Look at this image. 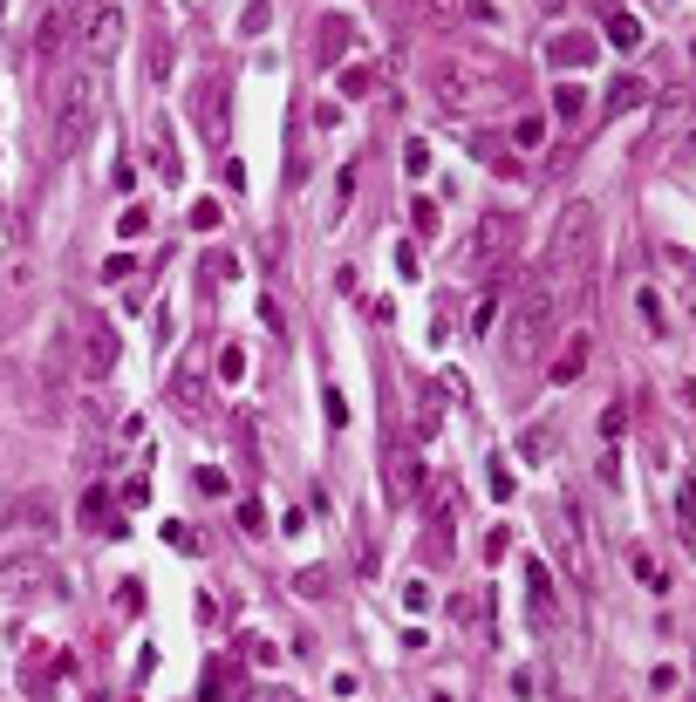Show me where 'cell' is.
Wrapping results in <instances>:
<instances>
[{
	"label": "cell",
	"mask_w": 696,
	"mask_h": 702,
	"mask_svg": "<svg viewBox=\"0 0 696 702\" xmlns=\"http://www.w3.org/2000/svg\"><path fill=\"white\" fill-rule=\"evenodd\" d=\"M48 116H55V151H76V143L96 130V116H103V76H96V61H89V69L55 76V89H48Z\"/></svg>",
	"instance_id": "cell-1"
},
{
	"label": "cell",
	"mask_w": 696,
	"mask_h": 702,
	"mask_svg": "<svg viewBox=\"0 0 696 702\" xmlns=\"http://www.w3.org/2000/svg\"><path fill=\"white\" fill-rule=\"evenodd\" d=\"M553 280H533L526 293H519V307H512V328H506V362H533L546 341V328H553Z\"/></svg>",
	"instance_id": "cell-2"
},
{
	"label": "cell",
	"mask_w": 696,
	"mask_h": 702,
	"mask_svg": "<svg viewBox=\"0 0 696 702\" xmlns=\"http://www.w3.org/2000/svg\"><path fill=\"white\" fill-rule=\"evenodd\" d=\"M76 42H82V55L103 69V61L124 48V7H116V0H82V28H76Z\"/></svg>",
	"instance_id": "cell-3"
},
{
	"label": "cell",
	"mask_w": 696,
	"mask_h": 702,
	"mask_svg": "<svg viewBox=\"0 0 696 702\" xmlns=\"http://www.w3.org/2000/svg\"><path fill=\"white\" fill-rule=\"evenodd\" d=\"M431 89H437V103H444V109H478V103H492V96H498V76H485V69H471V61H444Z\"/></svg>",
	"instance_id": "cell-4"
},
{
	"label": "cell",
	"mask_w": 696,
	"mask_h": 702,
	"mask_svg": "<svg viewBox=\"0 0 696 702\" xmlns=\"http://www.w3.org/2000/svg\"><path fill=\"white\" fill-rule=\"evenodd\" d=\"M55 566L42 559V552H14V559H0V594H14V600H28V594H62V580H48Z\"/></svg>",
	"instance_id": "cell-5"
},
{
	"label": "cell",
	"mask_w": 696,
	"mask_h": 702,
	"mask_svg": "<svg viewBox=\"0 0 696 702\" xmlns=\"http://www.w3.org/2000/svg\"><path fill=\"white\" fill-rule=\"evenodd\" d=\"M588 232H594V205H567V218H560V232H553V266H580L588 260Z\"/></svg>",
	"instance_id": "cell-6"
},
{
	"label": "cell",
	"mask_w": 696,
	"mask_h": 702,
	"mask_svg": "<svg viewBox=\"0 0 696 702\" xmlns=\"http://www.w3.org/2000/svg\"><path fill=\"white\" fill-rule=\"evenodd\" d=\"M116 355H124V341H116V328H103V321L89 314V321H82V375H89V382L116 375Z\"/></svg>",
	"instance_id": "cell-7"
},
{
	"label": "cell",
	"mask_w": 696,
	"mask_h": 702,
	"mask_svg": "<svg viewBox=\"0 0 696 702\" xmlns=\"http://www.w3.org/2000/svg\"><path fill=\"white\" fill-rule=\"evenodd\" d=\"M42 525H48V498H34V491L0 504V532H42Z\"/></svg>",
	"instance_id": "cell-8"
},
{
	"label": "cell",
	"mask_w": 696,
	"mask_h": 702,
	"mask_svg": "<svg viewBox=\"0 0 696 702\" xmlns=\"http://www.w3.org/2000/svg\"><path fill=\"white\" fill-rule=\"evenodd\" d=\"M423 491V457L417 450H396V457H389V504H410Z\"/></svg>",
	"instance_id": "cell-9"
},
{
	"label": "cell",
	"mask_w": 696,
	"mask_h": 702,
	"mask_svg": "<svg viewBox=\"0 0 696 702\" xmlns=\"http://www.w3.org/2000/svg\"><path fill=\"white\" fill-rule=\"evenodd\" d=\"M171 396H178V410L199 416V402H205V362L199 355H185V362L171 368Z\"/></svg>",
	"instance_id": "cell-10"
},
{
	"label": "cell",
	"mask_w": 696,
	"mask_h": 702,
	"mask_svg": "<svg viewBox=\"0 0 696 702\" xmlns=\"http://www.w3.org/2000/svg\"><path fill=\"white\" fill-rule=\"evenodd\" d=\"M69 42H76V34H69V14H62V7H48V14H42V34H34V55H42V69H55Z\"/></svg>",
	"instance_id": "cell-11"
},
{
	"label": "cell",
	"mask_w": 696,
	"mask_h": 702,
	"mask_svg": "<svg viewBox=\"0 0 696 702\" xmlns=\"http://www.w3.org/2000/svg\"><path fill=\"white\" fill-rule=\"evenodd\" d=\"M649 103V76H615V89H608L601 116H621V109H642Z\"/></svg>",
	"instance_id": "cell-12"
},
{
	"label": "cell",
	"mask_w": 696,
	"mask_h": 702,
	"mask_svg": "<svg viewBox=\"0 0 696 702\" xmlns=\"http://www.w3.org/2000/svg\"><path fill=\"white\" fill-rule=\"evenodd\" d=\"M506 253H512V218H485V226H478V266L485 260L506 266Z\"/></svg>",
	"instance_id": "cell-13"
},
{
	"label": "cell",
	"mask_w": 696,
	"mask_h": 702,
	"mask_svg": "<svg viewBox=\"0 0 696 702\" xmlns=\"http://www.w3.org/2000/svg\"><path fill=\"white\" fill-rule=\"evenodd\" d=\"M348 28H356L348 14H328V21H321V42H314V48H321V69H328V61H341V55H348V42H356Z\"/></svg>",
	"instance_id": "cell-14"
},
{
	"label": "cell",
	"mask_w": 696,
	"mask_h": 702,
	"mask_svg": "<svg viewBox=\"0 0 696 702\" xmlns=\"http://www.w3.org/2000/svg\"><path fill=\"white\" fill-rule=\"evenodd\" d=\"M341 96H348V103H362V96H369L376 89V69H369V61H341Z\"/></svg>",
	"instance_id": "cell-15"
},
{
	"label": "cell",
	"mask_w": 696,
	"mask_h": 702,
	"mask_svg": "<svg viewBox=\"0 0 696 702\" xmlns=\"http://www.w3.org/2000/svg\"><path fill=\"white\" fill-rule=\"evenodd\" d=\"M546 137H553L546 116H519V123H512V143H519V151H546Z\"/></svg>",
	"instance_id": "cell-16"
},
{
	"label": "cell",
	"mask_w": 696,
	"mask_h": 702,
	"mask_svg": "<svg viewBox=\"0 0 696 702\" xmlns=\"http://www.w3.org/2000/svg\"><path fill=\"white\" fill-rule=\"evenodd\" d=\"M151 164H157V171H164V178H171V184L185 178V164H178V143H171V130H157V143H151Z\"/></svg>",
	"instance_id": "cell-17"
},
{
	"label": "cell",
	"mask_w": 696,
	"mask_h": 702,
	"mask_svg": "<svg viewBox=\"0 0 696 702\" xmlns=\"http://www.w3.org/2000/svg\"><path fill=\"white\" fill-rule=\"evenodd\" d=\"M588 55H594V42H588V34H560V42L546 48V61H567V69H573V61H588Z\"/></svg>",
	"instance_id": "cell-18"
},
{
	"label": "cell",
	"mask_w": 696,
	"mask_h": 702,
	"mask_svg": "<svg viewBox=\"0 0 696 702\" xmlns=\"http://www.w3.org/2000/svg\"><path fill=\"white\" fill-rule=\"evenodd\" d=\"M580 368H588V341H567L553 362V382H580Z\"/></svg>",
	"instance_id": "cell-19"
},
{
	"label": "cell",
	"mask_w": 696,
	"mask_h": 702,
	"mask_svg": "<svg viewBox=\"0 0 696 702\" xmlns=\"http://www.w3.org/2000/svg\"><path fill=\"white\" fill-rule=\"evenodd\" d=\"M553 109H560V116H588V89H580V82H560V89H553Z\"/></svg>",
	"instance_id": "cell-20"
},
{
	"label": "cell",
	"mask_w": 696,
	"mask_h": 702,
	"mask_svg": "<svg viewBox=\"0 0 696 702\" xmlns=\"http://www.w3.org/2000/svg\"><path fill=\"white\" fill-rule=\"evenodd\" d=\"M608 42H615V48H642V21H635V14H615V21H608Z\"/></svg>",
	"instance_id": "cell-21"
},
{
	"label": "cell",
	"mask_w": 696,
	"mask_h": 702,
	"mask_svg": "<svg viewBox=\"0 0 696 702\" xmlns=\"http://www.w3.org/2000/svg\"><path fill=\"white\" fill-rule=\"evenodd\" d=\"M628 566H635V580L649 587V594H663V587H669V573H663V566H655V559H649V552H635V559H628Z\"/></svg>",
	"instance_id": "cell-22"
},
{
	"label": "cell",
	"mask_w": 696,
	"mask_h": 702,
	"mask_svg": "<svg viewBox=\"0 0 696 702\" xmlns=\"http://www.w3.org/2000/svg\"><path fill=\"white\" fill-rule=\"evenodd\" d=\"M464 21H478V28H506L498 0H464Z\"/></svg>",
	"instance_id": "cell-23"
},
{
	"label": "cell",
	"mask_w": 696,
	"mask_h": 702,
	"mask_svg": "<svg viewBox=\"0 0 696 702\" xmlns=\"http://www.w3.org/2000/svg\"><path fill=\"white\" fill-rule=\"evenodd\" d=\"M116 232H124V239H144V232H151V212H144V205H124V218H116Z\"/></svg>",
	"instance_id": "cell-24"
},
{
	"label": "cell",
	"mask_w": 696,
	"mask_h": 702,
	"mask_svg": "<svg viewBox=\"0 0 696 702\" xmlns=\"http://www.w3.org/2000/svg\"><path fill=\"white\" fill-rule=\"evenodd\" d=\"M498 293H506V287L492 280V293H485V300H478V314H471V328H478V335H492V321H498Z\"/></svg>",
	"instance_id": "cell-25"
},
{
	"label": "cell",
	"mask_w": 696,
	"mask_h": 702,
	"mask_svg": "<svg viewBox=\"0 0 696 702\" xmlns=\"http://www.w3.org/2000/svg\"><path fill=\"white\" fill-rule=\"evenodd\" d=\"M103 512H109V491H103V485H96V491H89V498H82V525H109V519H103Z\"/></svg>",
	"instance_id": "cell-26"
},
{
	"label": "cell",
	"mask_w": 696,
	"mask_h": 702,
	"mask_svg": "<svg viewBox=\"0 0 696 702\" xmlns=\"http://www.w3.org/2000/svg\"><path fill=\"white\" fill-rule=\"evenodd\" d=\"M519 450H526V457H546V450H553V430H540V423H533L526 437H519Z\"/></svg>",
	"instance_id": "cell-27"
},
{
	"label": "cell",
	"mask_w": 696,
	"mask_h": 702,
	"mask_svg": "<svg viewBox=\"0 0 696 702\" xmlns=\"http://www.w3.org/2000/svg\"><path fill=\"white\" fill-rule=\"evenodd\" d=\"M403 171H410V178H423V171H431V143H410V151H403Z\"/></svg>",
	"instance_id": "cell-28"
},
{
	"label": "cell",
	"mask_w": 696,
	"mask_h": 702,
	"mask_svg": "<svg viewBox=\"0 0 696 702\" xmlns=\"http://www.w3.org/2000/svg\"><path fill=\"white\" fill-rule=\"evenodd\" d=\"M410 226H417V232H437V205H431V199H410Z\"/></svg>",
	"instance_id": "cell-29"
},
{
	"label": "cell",
	"mask_w": 696,
	"mask_h": 702,
	"mask_svg": "<svg viewBox=\"0 0 696 702\" xmlns=\"http://www.w3.org/2000/svg\"><path fill=\"white\" fill-rule=\"evenodd\" d=\"M218 375L239 382V375H246V355H239V348H218Z\"/></svg>",
	"instance_id": "cell-30"
},
{
	"label": "cell",
	"mask_w": 696,
	"mask_h": 702,
	"mask_svg": "<svg viewBox=\"0 0 696 702\" xmlns=\"http://www.w3.org/2000/svg\"><path fill=\"white\" fill-rule=\"evenodd\" d=\"M130 273H137V260H130V253H109V260H103V280H130Z\"/></svg>",
	"instance_id": "cell-31"
},
{
	"label": "cell",
	"mask_w": 696,
	"mask_h": 702,
	"mask_svg": "<svg viewBox=\"0 0 696 702\" xmlns=\"http://www.w3.org/2000/svg\"><path fill=\"white\" fill-rule=\"evenodd\" d=\"M485 485H492V498H512V471L492 457V471H485Z\"/></svg>",
	"instance_id": "cell-32"
},
{
	"label": "cell",
	"mask_w": 696,
	"mask_h": 702,
	"mask_svg": "<svg viewBox=\"0 0 696 702\" xmlns=\"http://www.w3.org/2000/svg\"><path fill=\"white\" fill-rule=\"evenodd\" d=\"M403 607H410V614H423V607H431V587H423V580H410V587H403Z\"/></svg>",
	"instance_id": "cell-33"
},
{
	"label": "cell",
	"mask_w": 696,
	"mask_h": 702,
	"mask_svg": "<svg viewBox=\"0 0 696 702\" xmlns=\"http://www.w3.org/2000/svg\"><path fill=\"white\" fill-rule=\"evenodd\" d=\"M335 123H341V103H328V96H321V103H314V130H335Z\"/></svg>",
	"instance_id": "cell-34"
},
{
	"label": "cell",
	"mask_w": 696,
	"mask_h": 702,
	"mask_svg": "<svg viewBox=\"0 0 696 702\" xmlns=\"http://www.w3.org/2000/svg\"><path fill=\"white\" fill-rule=\"evenodd\" d=\"M191 226L212 232V226H218V205H212V199H199V205H191Z\"/></svg>",
	"instance_id": "cell-35"
},
{
	"label": "cell",
	"mask_w": 696,
	"mask_h": 702,
	"mask_svg": "<svg viewBox=\"0 0 696 702\" xmlns=\"http://www.w3.org/2000/svg\"><path fill=\"white\" fill-rule=\"evenodd\" d=\"M356 178H362L356 164H341V171H335V199H341V205H348V191H356Z\"/></svg>",
	"instance_id": "cell-36"
},
{
	"label": "cell",
	"mask_w": 696,
	"mask_h": 702,
	"mask_svg": "<svg viewBox=\"0 0 696 702\" xmlns=\"http://www.w3.org/2000/svg\"><path fill=\"white\" fill-rule=\"evenodd\" d=\"M239 525H246V532L260 539V532H266V512H260V504H239Z\"/></svg>",
	"instance_id": "cell-37"
},
{
	"label": "cell",
	"mask_w": 696,
	"mask_h": 702,
	"mask_svg": "<svg viewBox=\"0 0 696 702\" xmlns=\"http://www.w3.org/2000/svg\"><path fill=\"white\" fill-rule=\"evenodd\" d=\"M164 69H171V42H164V34H157V48H151V76L164 82Z\"/></svg>",
	"instance_id": "cell-38"
},
{
	"label": "cell",
	"mask_w": 696,
	"mask_h": 702,
	"mask_svg": "<svg viewBox=\"0 0 696 702\" xmlns=\"http://www.w3.org/2000/svg\"><path fill=\"white\" fill-rule=\"evenodd\" d=\"M682 512H690V519H696V485H690V491H682Z\"/></svg>",
	"instance_id": "cell-39"
},
{
	"label": "cell",
	"mask_w": 696,
	"mask_h": 702,
	"mask_svg": "<svg viewBox=\"0 0 696 702\" xmlns=\"http://www.w3.org/2000/svg\"><path fill=\"white\" fill-rule=\"evenodd\" d=\"M540 7H546V14H560V7H567V0H540Z\"/></svg>",
	"instance_id": "cell-40"
}]
</instances>
